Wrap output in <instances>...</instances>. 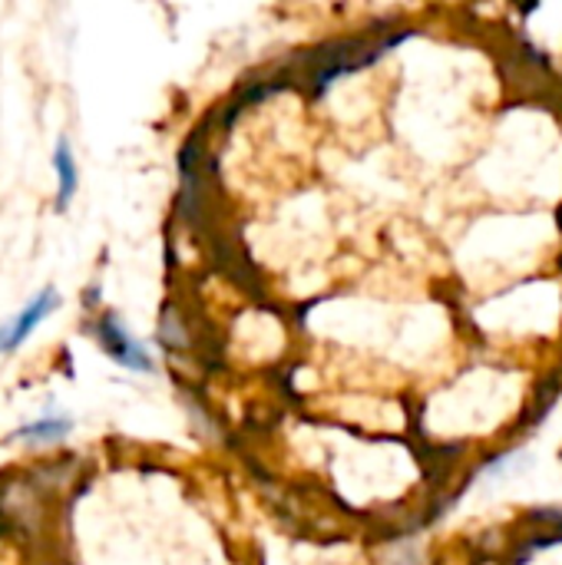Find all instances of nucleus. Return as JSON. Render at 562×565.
Returning a JSON list of instances; mask_svg holds the SVG:
<instances>
[{
	"mask_svg": "<svg viewBox=\"0 0 562 565\" xmlns=\"http://www.w3.org/2000/svg\"><path fill=\"white\" fill-rule=\"evenodd\" d=\"M70 434V424L66 420H36V424H26V427H20L17 430V437L20 440H60V437H66Z\"/></svg>",
	"mask_w": 562,
	"mask_h": 565,
	"instance_id": "4",
	"label": "nucleus"
},
{
	"mask_svg": "<svg viewBox=\"0 0 562 565\" xmlns=\"http://www.w3.org/2000/svg\"><path fill=\"white\" fill-rule=\"evenodd\" d=\"M96 341L103 344V351H106L116 364H123V367H129V371H152V358L123 331V324H119L113 315H103V318L96 321Z\"/></svg>",
	"mask_w": 562,
	"mask_h": 565,
	"instance_id": "1",
	"label": "nucleus"
},
{
	"mask_svg": "<svg viewBox=\"0 0 562 565\" xmlns=\"http://www.w3.org/2000/svg\"><path fill=\"white\" fill-rule=\"evenodd\" d=\"M60 305V298H56V291L53 288H43L3 331H0V354H7V351H13V348H20L30 334H33V328L53 311Z\"/></svg>",
	"mask_w": 562,
	"mask_h": 565,
	"instance_id": "2",
	"label": "nucleus"
},
{
	"mask_svg": "<svg viewBox=\"0 0 562 565\" xmlns=\"http://www.w3.org/2000/svg\"><path fill=\"white\" fill-rule=\"evenodd\" d=\"M53 169H56V209H66L73 192H76V162H73V152H70V142L60 139L56 142V152H53Z\"/></svg>",
	"mask_w": 562,
	"mask_h": 565,
	"instance_id": "3",
	"label": "nucleus"
}]
</instances>
